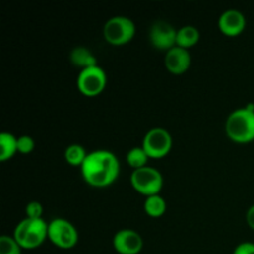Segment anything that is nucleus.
Here are the masks:
<instances>
[{
  "label": "nucleus",
  "instance_id": "aec40b11",
  "mask_svg": "<svg viewBox=\"0 0 254 254\" xmlns=\"http://www.w3.org/2000/svg\"><path fill=\"white\" fill-rule=\"evenodd\" d=\"M35 149V141L30 135H21L17 138V153L22 155L32 153Z\"/></svg>",
  "mask_w": 254,
  "mask_h": 254
},
{
  "label": "nucleus",
  "instance_id": "20e7f679",
  "mask_svg": "<svg viewBox=\"0 0 254 254\" xmlns=\"http://www.w3.org/2000/svg\"><path fill=\"white\" fill-rule=\"evenodd\" d=\"M135 35V25L127 16H113L104 24L103 36L113 46H123L130 42Z\"/></svg>",
  "mask_w": 254,
  "mask_h": 254
},
{
  "label": "nucleus",
  "instance_id": "5701e85b",
  "mask_svg": "<svg viewBox=\"0 0 254 254\" xmlns=\"http://www.w3.org/2000/svg\"><path fill=\"white\" fill-rule=\"evenodd\" d=\"M246 221H247V225L250 226L251 230L254 231V205L248 208L247 215H246Z\"/></svg>",
  "mask_w": 254,
  "mask_h": 254
},
{
  "label": "nucleus",
  "instance_id": "9b49d317",
  "mask_svg": "<svg viewBox=\"0 0 254 254\" xmlns=\"http://www.w3.org/2000/svg\"><path fill=\"white\" fill-rule=\"evenodd\" d=\"M246 17L240 10L230 9L222 12L218 19V29L228 37H236L242 34L246 29Z\"/></svg>",
  "mask_w": 254,
  "mask_h": 254
},
{
  "label": "nucleus",
  "instance_id": "9d476101",
  "mask_svg": "<svg viewBox=\"0 0 254 254\" xmlns=\"http://www.w3.org/2000/svg\"><path fill=\"white\" fill-rule=\"evenodd\" d=\"M143 238L136 231L124 228L113 237V247L119 254H139L143 250Z\"/></svg>",
  "mask_w": 254,
  "mask_h": 254
},
{
  "label": "nucleus",
  "instance_id": "6ab92c4d",
  "mask_svg": "<svg viewBox=\"0 0 254 254\" xmlns=\"http://www.w3.org/2000/svg\"><path fill=\"white\" fill-rule=\"evenodd\" d=\"M21 246L16 242L12 236L0 237V254H21Z\"/></svg>",
  "mask_w": 254,
  "mask_h": 254
},
{
  "label": "nucleus",
  "instance_id": "39448f33",
  "mask_svg": "<svg viewBox=\"0 0 254 254\" xmlns=\"http://www.w3.org/2000/svg\"><path fill=\"white\" fill-rule=\"evenodd\" d=\"M130 184L136 192L149 197L160 193L164 185V179L160 171L151 166H145L138 170H133Z\"/></svg>",
  "mask_w": 254,
  "mask_h": 254
},
{
  "label": "nucleus",
  "instance_id": "f3484780",
  "mask_svg": "<svg viewBox=\"0 0 254 254\" xmlns=\"http://www.w3.org/2000/svg\"><path fill=\"white\" fill-rule=\"evenodd\" d=\"M87 155L88 154L86 153L83 146L79 145V144H72V145L67 146L66 150H64V160L71 166H79L81 168L87 159Z\"/></svg>",
  "mask_w": 254,
  "mask_h": 254
},
{
  "label": "nucleus",
  "instance_id": "f03ea898",
  "mask_svg": "<svg viewBox=\"0 0 254 254\" xmlns=\"http://www.w3.org/2000/svg\"><path fill=\"white\" fill-rule=\"evenodd\" d=\"M225 130L233 143L248 144L254 141V104L233 111L226 121Z\"/></svg>",
  "mask_w": 254,
  "mask_h": 254
},
{
  "label": "nucleus",
  "instance_id": "2eb2a0df",
  "mask_svg": "<svg viewBox=\"0 0 254 254\" xmlns=\"http://www.w3.org/2000/svg\"><path fill=\"white\" fill-rule=\"evenodd\" d=\"M17 153V138L12 134H0V161H7Z\"/></svg>",
  "mask_w": 254,
  "mask_h": 254
},
{
  "label": "nucleus",
  "instance_id": "4468645a",
  "mask_svg": "<svg viewBox=\"0 0 254 254\" xmlns=\"http://www.w3.org/2000/svg\"><path fill=\"white\" fill-rule=\"evenodd\" d=\"M200 41V31L197 27L186 25L178 30V36H176V46L181 49L189 50L198 44Z\"/></svg>",
  "mask_w": 254,
  "mask_h": 254
},
{
  "label": "nucleus",
  "instance_id": "f8f14e48",
  "mask_svg": "<svg viewBox=\"0 0 254 254\" xmlns=\"http://www.w3.org/2000/svg\"><path fill=\"white\" fill-rule=\"evenodd\" d=\"M165 68L173 74H183L191 66V55L189 50L175 46L165 54Z\"/></svg>",
  "mask_w": 254,
  "mask_h": 254
},
{
  "label": "nucleus",
  "instance_id": "0eeeda50",
  "mask_svg": "<svg viewBox=\"0 0 254 254\" xmlns=\"http://www.w3.org/2000/svg\"><path fill=\"white\" fill-rule=\"evenodd\" d=\"M141 146L150 159H163L173 148V136L166 129L153 128L145 134Z\"/></svg>",
  "mask_w": 254,
  "mask_h": 254
},
{
  "label": "nucleus",
  "instance_id": "a211bd4d",
  "mask_svg": "<svg viewBox=\"0 0 254 254\" xmlns=\"http://www.w3.org/2000/svg\"><path fill=\"white\" fill-rule=\"evenodd\" d=\"M149 159L150 158L145 153L143 146H134L127 154V163L133 170H138V169L148 166Z\"/></svg>",
  "mask_w": 254,
  "mask_h": 254
},
{
  "label": "nucleus",
  "instance_id": "ddd939ff",
  "mask_svg": "<svg viewBox=\"0 0 254 254\" xmlns=\"http://www.w3.org/2000/svg\"><path fill=\"white\" fill-rule=\"evenodd\" d=\"M69 61L72 62V64L76 67H78L79 71L86 68H91V67L98 66L97 64V59L92 51H89L86 47H76L71 51L69 54Z\"/></svg>",
  "mask_w": 254,
  "mask_h": 254
},
{
  "label": "nucleus",
  "instance_id": "f257e3e1",
  "mask_svg": "<svg viewBox=\"0 0 254 254\" xmlns=\"http://www.w3.org/2000/svg\"><path fill=\"white\" fill-rule=\"evenodd\" d=\"M121 165L112 151L96 150L87 155L81 174L83 180L93 188H107L118 179Z\"/></svg>",
  "mask_w": 254,
  "mask_h": 254
},
{
  "label": "nucleus",
  "instance_id": "1a4fd4ad",
  "mask_svg": "<svg viewBox=\"0 0 254 254\" xmlns=\"http://www.w3.org/2000/svg\"><path fill=\"white\" fill-rule=\"evenodd\" d=\"M178 30L164 20L154 22L149 30V41L154 49L164 51L166 54L176 46Z\"/></svg>",
  "mask_w": 254,
  "mask_h": 254
},
{
  "label": "nucleus",
  "instance_id": "4be33fe9",
  "mask_svg": "<svg viewBox=\"0 0 254 254\" xmlns=\"http://www.w3.org/2000/svg\"><path fill=\"white\" fill-rule=\"evenodd\" d=\"M233 254H254V243L243 242L238 245L233 251Z\"/></svg>",
  "mask_w": 254,
  "mask_h": 254
},
{
  "label": "nucleus",
  "instance_id": "6e6552de",
  "mask_svg": "<svg viewBox=\"0 0 254 254\" xmlns=\"http://www.w3.org/2000/svg\"><path fill=\"white\" fill-rule=\"evenodd\" d=\"M107 74L99 66L79 71L77 77V89L86 97H97L106 89Z\"/></svg>",
  "mask_w": 254,
  "mask_h": 254
},
{
  "label": "nucleus",
  "instance_id": "dca6fc26",
  "mask_svg": "<svg viewBox=\"0 0 254 254\" xmlns=\"http://www.w3.org/2000/svg\"><path fill=\"white\" fill-rule=\"evenodd\" d=\"M144 211L153 218L161 217L166 211V201L160 195L149 196L144 201Z\"/></svg>",
  "mask_w": 254,
  "mask_h": 254
},
{
  "label": "nucleus",
  "instance_id": "412c9836",
  "mask_svg": "<svg viewBox=\"0 0 254 254\" xmlns=\"http://www.w3.org/2000/svg\"><path fill=\"white\" fill-rule=\"evenodd\" d=\"M25 213H26L27 218H32V220H37V218H42V213H44V207L37 201H31L26 205L25 208Z\"/></svg>",
  "mask_w": 254,
  "mask_h": 254
},
{
  "label": "nucleus",
  "instance_id": "7ed1b4c3",
  "mask_svg": "<svg viewBox=\"0 0 254 254\" xmlns=\"http://www.w3.org/2000/svg\"><path fill=\"white\" fill-rule=\"evenodd\" d=\"M12 237L22 250H35L49 240V223L42 218L32 220L25 217L16 225Z\"/></svg>",
  "mask_w": 254,
  "mask_h": 254
},
{
  "label": "nucleus",
  "instance_id": "423d86ee",
  "mask_svg": "<svg viewBox=\"0 0 254 254\" xmlns=\"http://www.w3.org/2000/svg\"><path fill=\"white\" fill-rule=\"evenodd\" d=\"M78 231L69 221L55 218L49 223V240L60 250H71L78 243Z\"/></svg>",
  "mask_w": 254,
  "mask_h": 254
}]
</instances>
